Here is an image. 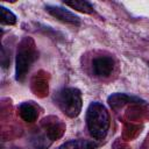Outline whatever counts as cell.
I'll return each mask as SVG.
<instances>
[{"mask_svg": "<svg viewBox=\"0 0 149 149\" xmlns=\"http://www.w3.org/2000/svg\"><path fill=\"white\" fill-rule=\"evenodd\" d=\"M37 58V51L31 38L24 37L17 45L15 58V78L17 81H23L28 74L33 63Z\"/></svg>", "mask_w": 149, "mask_h": 149, "instance_id": "2", "label": "cell"}, {"mask_svg": "<svg viewBox=\"0 0 149 149\" xmlns=\"http://www.w3.org/2000/svg\"><path fill=\"white\" fill-rule=\"evenodd\" d=\"M1 23L7 26H13L16 23V15L5 6H1Z\"/></svg>", "mask_w": 149, "mask_h": 149, "instance_id": "9", "label": "cell"}, {"mask_svg": "<svg viewBox=\"0 0 149 149\" xmlns=\"http://www.w3.org/2000/svg\"><path fill=\"white\" fill-rule=\"evenodd\" d=\"M86 126L95 141H102L109 129L111 118L107 108L98 101L91 102L86 109Z\"/></svg>", "mask_w": 149, "mask_h": 149, "instance_id": "1", "label": "cell"}, {"mask_svg": "<svg viewBox=\"0 0 149 149\" xmlns=\"http://www.w3.org/2000/svg\"><path fill=\"white\" fill-rule=\"evenodd\" d=\"M45 10L54 16L55 19H57L61 22L64 23H69L72 26H79L80 24V19L72 12H70L69 9H65L61 6H52V5H47L45 6Z\"/></svg>", "mask_w": 149, "mask_h": 149, "instance_id": "5", "label": "cell"}, {"mask_svg": "<svg viewBox=\"0 0 149 149\" xmlns=\"http://www.w3.org/2000/svg\"><path fill=\"white\" fill-rule=\"evenodd\" d=\"M65 6L72 8V9H76L78 12H81V13H85V14H92L94 13V8H93V5L88 1H85V0H72V1H64L63 2Z\"/></svg>", "mask_w": 149, "mask_h": 149, "instance_id": "8", "label": "cell"}, {"mask_svg": "<svg viewBox=\"0 0 149 149\" xmlns=\"http://www.w3.org/2000/svg\"><path fill=\"white\" fill-rule=\"evenodd\" d=\"M98 143L95 141L90 140H70L63 144H61L57 149H95L98 148Z\"/></svg>", "mask_w": 149, "mask_h": 149, "instance_id": "7", "label": "cell"}, {"mask_svg": "<svg viewBox=\"0 0 149 149\" xmlns=\"http://www.w3.org/2000/svg\"><path fill=\"white\" fill-rule=\"evenodd\" d=\"M16 149H19V148H16Z\"/></svg>", "mask_w": 149, "mask_h": 149, "instance_id": "10", "label": "cell"}, {"mask_svg": "<svg viewBox=\"0 0 149 149\" xmlns=\"http://www.w3.org/2000/svg\"><path fill=\"white\" fill-rule=\"evenodd\" d=\"M115 68V62L109 56H98L92 61V71L97 77H109Z\"/></svg>", "mask_w": 149, "mask_h": 149, "instance_id": "4", "label": "cell"}, {"mask_svg": "<svg viewBox=\"0 0 149 149\" xmlns=\"http://www.w3.org/2000/svg\"><path fill=\"white\" fill-rule=\"evenodd\" d=\"M55 104L69 118H77L83 107L81 93L76 87H64L56 92L54 97Z\"/></svg>", "mask_w": 149, "mask_h": 149, "instance_id": "3", "label": "cell"}, {"mask_svg": "<svg viewBox=\"0 0 149 149\" xmlns=\"http://www.w3.org/2000/svg\"><path fill=\"white\" fill-rule=\"evenodd\" d=\"M19 114L22 120L26 122H34L38 118V108L31 102V101H26L20 104L19 106Z\"/></svg>", "mask_w": 149, "mask_h": 149, "instance_id": "6", "label": "cell"}]
</instances>
